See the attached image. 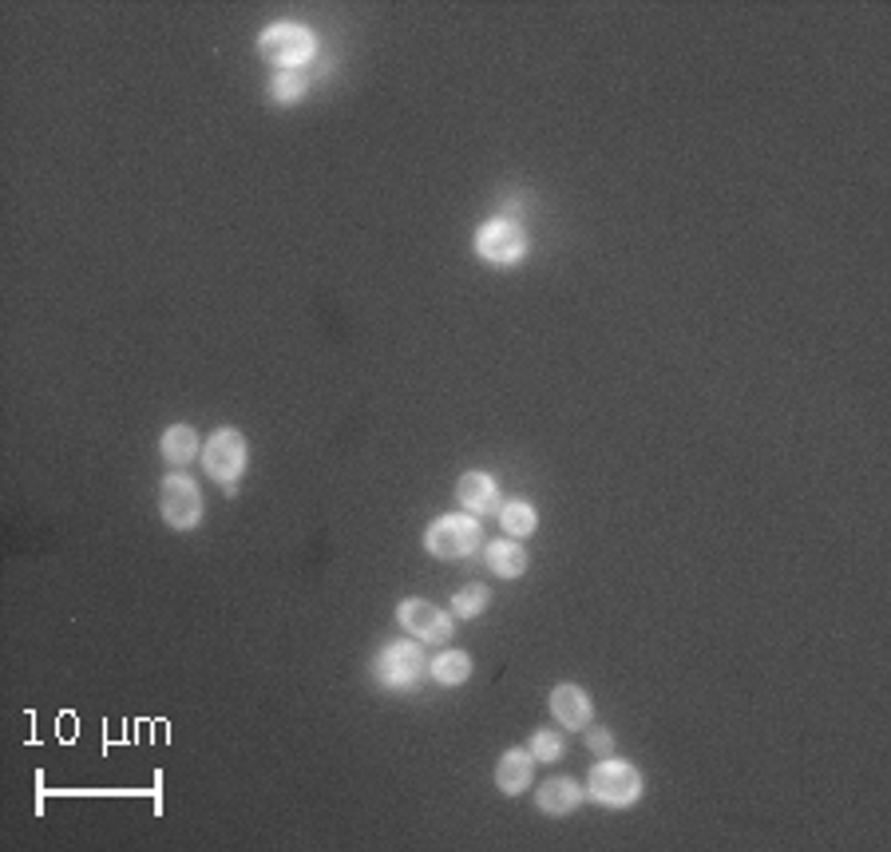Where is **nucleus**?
Wrapping results in <instances>:
<instances>
[{
  "mask_svg": "<svg viewBox=\"0 0 891 852\" xmlns=\"http://www.w3.org/2000/svg\"><path fill=\"white\" fill-rule=\"evenodd\" d=\"M373 674H377L380 686L393 690V694H408V690H417L420 682H425L428 659L417 642H393V647H385L377 654Z\"/></svg>",
  "mask_w": 891,
  "mask_h": 852,
  "instance_id": "1",
  "label": "nucleus"
},
{
  "mask_svg": "<svg viewBox=\"0 0 891 852\" xmlns=\"http://www.w3.org/2000/svg\"><path fill=\"white\" fill-rule=\"evenodd\" d=\"M258 52L262 60L278 64L281 72H298L301 64H310L313 52H318V40H313L310 29H301V24H270V29L258 36Z\"/></svg>",
  "mask_w": 891,
  "mask_h": 852,
  "instance_id": "2",
  "label": "nucleus"
},
{
  "mask_svg": "<svg viewBox=\"0 0 891 852\" xmlns=\"http://www.w3.org/2000/svg\"><path fill=\"white\" fill-rule=\"evenodd\" d=\"M480 540H484V532H480L475 515H440V520L428 523L425 547L437 560H468L480 547Z\"/></svg>",
  "mask_w": 891,
  "mask_h": 852,
  "instance_id": "3",
  "label": "nucleus"
},
{
  "mask_svg": "<svg viewBox=\"0 0 891 852\" xmlns=\"http://www.w3.org/2000/svg\"><path fill=\"white\" fill-rule=\"evenodd\" d=\"M591 797L599 805H611V809H626V805H634L642 797V774L630 762H614V757H606V762H599V766L591 769Z\"/></svg>",
  "mask_w": 891,
  "mask_h": 852,
  "instance_id": "4",
  "label": "nucleus"
},
{
  "mask_svg": "<svg viewBox=\"0 0 891 852\" xmlns=\"http://www.w3.org/2000/svg\"><path fill=\"white\" fill-rule=\"evenodd\" d=\"M203 468L211 480H218V484L226 488V492H234V484H238V476L246 472V440L238 428H218V433L211 436L203 445Z\"/></svg>",
  "mask_w": 891,
  "mask_h": 852,
  "instance_id": "5",
  "label": "nucleus"
},
{
  "mask_svg": "<svg viewBox=\"0 0 891 852\" xmlns=\"http://www.w3.org/2000/svg\"><path fill=\"white\" fill-rule=\"evenodd\" d=\"M159 512H163V520L175 532L198 528V520H203V492H198V484H194L191 476L183 472L167 476L163 488H159Z\"/></svg>",
  "mask_w": 891,
  "mask_h": 852,
  "instance_id": "6",
  "label": "nucleus"
},
{
  "mask_svg": "<svg viewBox=\"0 0 891 852\" xmlns=\"http://www.w3.org/2000/svg\"><path fill=\"white\" fill-rule=\"evenodd\" d=\"M475 254L487 258L492 266H512L527 254V234L512 219H492L484 231L475 234Z\"/></svg>",
  "mask_w": 891,
  "mask_h": 852,
  "instance_id": "7",
  "label": "nucleus"
},
{
  "mask_svg": "<svg viewBox=\"0 0 891 852\" xmlns=\"http://www.w3.org/2000/svg\"><path fill=\"white\" fill-rule=\"evenodd\" d=\"M397 619L408 635H417V642H444L448 635H452V619L428 599H405L397 610Z\"/></svg>",
  "mask_w": 891,
  "mask_h": 852,
  "instance_id": "8",
  "label": "nucleus"
},
{
  "mask_svg": "<svg viewBox=\"0 0 891 852\" xmlns=\"http://www.w3.org/2000/svg\"><path fill=\"white\" fill-rule=\"evenodd\" d=\"M551 714H555V722H559V726L587 729V726H591V714H594L591 694H587L582 686H575V682H562V686L551 690Z\"/></svg>",
  "mask_w": 891,
  "mask_h": 852,
  "instance_id": "9",
  "label": "nucleus"
},
{
  "mask_svg": "<svg viewBox=\"0 0 891 852\" xmlns=\"http://www.w3.org/2000/svg\"><path fill=\"white\" fill-rule=\"evenodd\" d=\"M455 500L464 504L468 515H492L500 512V484L487 472H464L455 484Z\"/></svg>",
  "mask_w": 891,
  "mask_h": 852,
  "instance_id": "10",
  "label": "nucleus"
},
{
  "mask_svg": "<svg viewBox=\"0 0 891 852\" xmlns=\"http://www.w3.org/2000/svg\"><path fill=\"white\" fill-rule=\"evenodd\" d=\"M532 774H535L532 749H507V754L500 757V766H495V785H500V794L515 797L532 785Z\"/></svg>",
  "mask_w": 891,
  "mask_h": 852,
  "instance_id": "11",
  "label": "nucleus"
},
{
  "mask_svg": "<svg viewBox=\"0 0 891 852\" xmlns=\"http://www.w3.org/2000/svg\"><path fill=\"white\" fill-rule=\"evenodd\" d=\"M582 805V789L571 781V777H551V781L539 789V809L547 817H567Z\"/></svg>",
  "mask_w": 891,
  "mask_h": 852,
  "instance_id": "12",
  "label": "nucleus"
},
{
  "mask_svg": "<svg viewBox=\"0 0 891 852\" xmlns=\"http://www.w3.org/2000/svg\"><path fill=\"white\" fill-rule=\"evenodd\" d=\"M487 567H492L500 579H519L527 572V552L515 540H495L487 543Z\"/></svg>",
  "mask_w": 891,
  "mask_h": 852,
  "instance_id": "13",
  "label": "nucleus"
},
{
  "mask_svg": "<svg viewBox=\"0 0 891 852\" xmlns=\"http://www.w3.org/2000/svg\"><path fill=\"white\" fill-rule=\"evenodd\" d=\"M428 674L440 686H464L472 679V659H468L464 650H444V654H437V659L428 662Z\"/></svg>",
  "mask_w": 891,
  "mask_h": 852,
  "instance_id": "14",
  "label": "nucleus"
},
{
  "mask_svg": "<svg viewBox=\"0 0 891 852\" xmlns=\"http://www.w3.org/2000/svg\"><path fill=\"white\" fill-rule=\"evenodd\" d=\"M194 452H198V433H194L191 425H171L163 433V456L171 460V465H186V460H194Z\"/></svg>",
  "mask_w": 891,
  "mask_h": 852,
  "instance_id": "15",
  "label": "nucleus"
},
{
  "mask_svg": "<svg viewBox=\"0 0 891 852\" xmlns=\"http://www.w3.org/2000/svg\"><path fill=\"white\" fill-rule=\"evenodd\" d=\"M500 523H504L507 535H515V540H519V535H532L535 532L539 515H535V508L524 504V500H512V504L500 508Z\"/></svg>",
  "mask_w": 891,
  "mask_h": 852,
  "instance_id": "16",
  "label": "nucleus"
},
{
  "mask_svg": "<svg viewBox=\"0 0 891 852\" xmlns=\"http://www.w3.org/2000/svg\"><path fill=\"white\" fill-rule=\"evenodd\" d=\"M487 599H492V595H487L484 583H468L464 592H455L452 610H455V615H460V619H475V615H480V610L487 607Z\"/></svg>",
  "mask_w": 891,
  "mask_h": 852,
  "instance_id": "17",
  "label": "nucleus"
},
{
  "mask_svg": "<svg viewBox=\"0 0 891 852\" xmlns=\"http://www.w3.org/2000/svg\"><path fill=\"white\" fill-rule=\"evenodd\" d=\"M305 87H310V79L301 76V72H278L270 84V96L278 99V104H298V99L305 96Z\"/></svg>",
  "mask_w": 891,
  "mask_h": 852,
  "instance_id": "18",
  "label": "nucleus"
},
{
  "mask_svg": "<svg viewBox=\"0 0 891 852\" xmlns=\"http://www.w3.org/2000/svg\"><path fill=\"white\" fill-rule=\"evenodd\" d=\"M532 757L535 762H559L562 737L555 734V729H539V734H532Z\"/></svg>",
  "mask_w": 891,
  "mask_h": 852,
  "instance_id": "19",
  "label": "nucleus"
},
{
  "mask_svg": "<svg viewBox=\"0 0 891 852\" xmlns=\"http://www.w3.org/2000/svg\"><path fill=\"white\" fill-rule=\"evenodd\" d=\"M587 746H591L594 754H611L614 734H611V729H587Z\"/></svg>",
  "mask_w": 891,
  "mask_h": 852,
  "instance_id": "20",
  "label": "nucleus"
}]
</instances>
